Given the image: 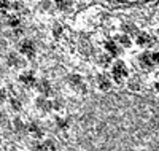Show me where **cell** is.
I'll list each match as a JSON object with an SVG mask.
<instances>
[{
	"instance_id": "6da1fadb",
	"label": "cell",
	"mask_w": 159,
	"mask_h": 151,
	"mask_svg": "<svg viewBox=\"0 0 159 151\" xmlns=\"http://www.w3.org/2000/svg\"><path fill=\"white\" fill-rule=\"evenodd\" d=\"M126 76H127V68H126L124 62H121V61L116 62L115 67H113V78H115V81L121 85Z\"/></svg>"
},
{
	"instance_id": "7a4b0ae2",
	"label": "cell",
	"mask_w": 159,
	"mask_h": 151,
	"mask_svg": "<svg viewBox=\"0 0 159 151\" xmlns=\"http://www.w3.org/2000/svg\"><path fill=\"white\" fill-rule=\"evenodd\" d=\"M19 49H21V53L24 54V56H27V57H32L35 54V46H34L32 42H29V40H24V42L19 45Z\"/></svg>"
},
{
	"instance_id": "3957f363",
	"label": "cell",
	"mask_w": 159,
	"mask_h": 151,
	"mask_svg": "<svg viewBox=\"0 0 159 151\" xmlns=\"http://www.w3.org/2000/svg\"><path fill=\"white\" fill-rule=\"evenodd\" d=\"M19 80L22 81L24 85H27V86L35 85V75H34L32 72H25V73H22V75L19 76Z\"/></svg>"
},
{
	"instance_id": "277c9868",
	"label": "cell",
	"mask_w": 159,
	"mask_h": 151,
	"mask_svg": "<svg viewBox=\"0 0 159 151\" xmlns=\"http://www.w3.org/2000/svg\"><path fill=\"white\" fill-rule=\"evenodd\" d=\"M137 43H139L140 46H147V45H151V43H153V38H151L148 34H140V35L137 37Z\"/></svg>"
},
{
	"instance_id": "5b68a950",
	"label": "cell",
	"mask_w": 159,
	"mask_h": 151,
	"mask_svg": "<svg viewBox=\"0 0 159 151\" xmlns=\"http://www.w3.org/2000/svg\"><path fill=\"white\" fill-rule=\"evenodd\" d=\"M97 83H99V88L102 89V91H107V89H110V80L105 76V75H100L99 78H97Z\"/></svg>"
},
{
	"instance_id": "8992f818",
	"label": "cell",
	"mask_w": 159,
	"mask_h": 151,
	"mask_svg": "<svg viewBox=\"0 0 159 151\" xmlns=\"http://www.w3.org/2000/svg\"><path fill=\"white\" fill-rule=\"evenodd\" d=\"M29 134L32 135V137H35V139H40V137L43 135V132H42V129H40L35 122H32V124L29 126Z\"/></svg>"
},
{
	"instance_id": "52a82bcc",
	"label": "cell",
	"mask_w": 159,
	"mask_h": 151,
	"mask_svg": "<svg viewBox=\"0 0 159 151\" xmlns=\"http://www.w3.org/2000/svg\"><path fill=\"white\" fill-rule=\"evenodd\" d=\"M140 64H142L143 67H147V68L153 67V59H151V56H150V54H143V56H142V59H140Z\"/></svg>"
},
{
	"instance_id": "ba28073f",
	"label": "cell",
	"mask_w": 159,
	"mask_h": 151,
	"mask_svg": "<svg viewBox=\"0 0 159 151\" xmlns=\"http://www.w3.org/2000/svg\"><path fill=\"white\" fill-rule=\"evenodd\" d=\"M38 91L42 92V94H49V91H51V86H49V83L48 81H40V85H38Z\"/></svg>"
},
{
	"instance_id": "9c48e42d",
	"label": "cell",
	"mask_w": 159,
	"mask_h": 151,
	"mask_svg": "<svg viewBox=\"0 0 159 151\" xmlns=\"http://www.w3.org/2000/svg\"><path fill=\"white\" fill-rule=\"evenodd\" d=\"M8 64H10V65H15V67H18L21 62H19V59H18L16 54H10V56H8Z\"/></svg>"
},
{
	"instance_id": "30bf717a",
	"label": "cell",
	"mask_w": 159,
	"mask_h": 151,
	"mask_svg": "<svg viewBox=\"0 0 159 151\" xmlns=\"http://www.w3.org/2000/svg\"><path fill=\"white\" fill-rule=\"evenodd\" d=\"M107 49H108L111 54H118V51H119L118 46H116V43H113V42H108V43H107Z\"/></svg>"
},
{
	"instance_id": "8fae6325",
	"label": "cell",
	"mask_w": 159,
	"mask_h": 151,
	"mask_svg": "<svg viewBox=\"0 0 159 151\" xmlns=\"http://www.w3.org/2000/svg\"><path fill=\"white\" fill-rule=\"evenodd\" d=\"M10 7V2L8 0H0V11H7Z\"/></svg>"
},
{
	"instance_id": "7c38bea8",
	"label": "cell",
	"mask_w": 159,
	"mask_h": 151,
	"mask_svg": "<svg viewBox=\"0 0 159 151\" xmlns=\"http://www.w3.org/2000/svg\"><path fill=\"white\" fill-rule=\"evenodd\" d=\"M70 81H72V83H73V86H81V78H80V76H70Z\"/></svg>"
},
{
	"instance_id": "4fadbf2b",
	"label": "cell",
	"mask_w": 159,
	"mask_h": 151,
	"mask_svg": "<svg viewBox=\"0 0 159 151\" xmlns=\"http://www.w3.org/2000/svg\"><path fill=\"white\" fill-rule=\"evenodd\" d=\"M43 148H45L46 151H54V149H56V148H54V143H52V142H49V140H48V142L43 145Z\"/></svg>"
},
{
	"instance_id": "5bb4252c",
	"label": "cell",
	"mask_w": 159,
	"mask_h": 151,
	"mask_svg": "<svg viewBox=\"0 0 159 151\" xmlns=\"http://www.w3.org/2000/svg\"><path fill=\"white\" fill-rule=\"evenodd\" d=\"M11 107L18 112V110H21V102H19L18 99H13V100H11Z\"/></svg>"
},
{
	"instance_id": "9a60e30c",
	"label": "cell",
	"mask_w": 159,
	"mask_h": 151,
	"mask_svg": "<svg viewBox=\"0 0 159 151\" xmlns=\"http://www.w3.org/2000/svg\"><path fill=\"white\" fill-rule=\"evenodd\" d=\"M8 24H10V25H18V24H19V21H18V18L11 16V18H8Z\"/></svg>"
},
{
	"instance_id": "2e32d148",
	"label": "cell",
	"mask_w": 159,
	"mask_h": 151,
	"mask_svg": "<svg viewBox=\"0 0 159 151\" xmlns=\"http://www.w3.org/2000/svg\"><path fill=\"white\" fill-rule=\"evenodd\" d=\"M100 64H103V65H108V64H110V57H108V56H103V57H100Z\"/></svg>"
},
{
	"instance_id": "e0dca14e",
	"label": "cell",
	"mask_w": 159,
	"mask_h": 151,
	"mask_svg": "<svg viewBox=\"0 0 159 151\" xmlns=\"http://www.w3.org/2000/svg\"><path fill=\"white\" fill-rule=\"evenodd\" d=\"M57 126H59L61 129H62V127L65 129V127H67V122H65L64 119H57Z\"/></svg>"
},
{
	"instance_id": "ac0fdd59",
	"label": "cell",
	"mask_w": 159,
	"mask_h": 151,
	"mask_svg": "<svg viewBox=\"0 0 159 151\" xmlns=\"http://www.w3.org/2000/svg\"><path fill=\"white\" fill-rule=\"evenodd\" d=\"M15 127H16L18 130L22 129V122H21V119H16V121H15Z\"/></svg>"
},
{
	"instance_id": "d6986e66",
	"label": "cell",
	"mask_w": 159,
	"mask_h": 151,
	"mask_svg": "<svg viewBox=\"0 0 159 151\" xmlns=\"http://www.w3.org/2000/svg\"><path fill=\"white\" fill-rule=\"evenodd\" d=\"M119 42H121L123 45H127V46H129V43H130L127 37H121V38H119Z\"/></svg>"
},
{
	"instance_id": "ffe728a7",
	"label": "cell",
	"mask_w": 159,
	"mask_h": 151,
	"mask_svg": "<svg viewBox=\"0 0 159 151\" xmlns=\"http://www.w3.org/2000/svg\"><path fill=\"white\" fill-rule=\"evenodd\" d=\"M151 59H153V64H159V53H156L154 56H151Z\"/></svg>"
},
{
	"instance_id": "44dd1931",
	"label": "cell",
	"mask_w": 159,
	"mask_h": 151,
	"mask_svg": "<svg viewBox=\"0 0 159 151\" xmlns=\"http://www.w3.org/2000/svg\"><path fill=\"white\" fill-rule=\"evenodd\" d=\"M56 3H57L59 8H64L65 7V0H56Z\"/></svg>"
},
{
	"instance_id": "7402d4cb",
	"label": "cell",
	"mask_w": 159,
	"mask_h": 151,
	"mask_svg": "<svg viewBox=\"0 0 159 151\" xmlns=\"http://www.w3.org/2000/svg\"><path fill=\"white\" fill-rule=\"evenodd\" d=\"M3 100H5V91L0 89V102H3Z\"/></svg>"
},
{
	"instance_id": "603a6c76",
	"label": "cell",
	"mask_w": 159,
	"mask_h": 151,
	"mask_svg": "<svg viewBox=\"0 0 159 151\" xmlns=\"http://www.w3.org/2000/svg\"><path fill=\"white\" fill-rule=\"evenodd\" d=\"M130 89H139V86H137V81H132V83H130Z\"/></svg>"
}]
</instances>
